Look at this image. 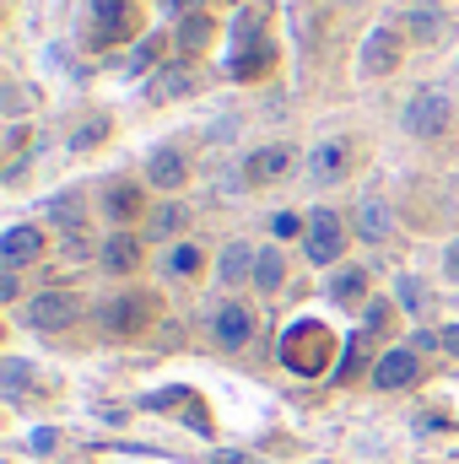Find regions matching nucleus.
<instances>
[{"label": "nucleus", "mask_w": 459, "mask_h": 464, "mask_svg": "<svg viewBox=\"0 0 459 464\" xmlns=\"http://www.w3.org/2000/svg\"><path fill=\"white\" fill-rule=\"evenodd\" d=\"M444 276H449V281H459V237L449 243V254H444Z\"/></svg>", "instance_id": "obj_31"}, {"label": "nucleus", "mask_w": 459, "mask_h": 464, "mask_svg": "<svg viewBox=\"0 0 459 464\" xmlns=\"http://www.w3.org/2000/svg\"><path fill=\"white\" fill-rule=\"evenodd\" d=\"M184 222H190V211H184V206H173V200L151 211V232H162V237H173V232L184 227Z\"/></svg>", "instance_id": "obj_24"}, {"label": "nucleus", "mask_w": 459, "mask_h": 464, "mask_svg": "<svg viewBox=\"0 0 459 464\" xmlns=\"http://www.w3.org/2000/svg\"><path fill=\"white\" fill-rule=\"evenodd\" d=\"M206 38H211V22H206V16H190V22L179 27V44H184V49H200Z\"/></svg>", "instance_id": "obj_26"}, {"label": "nucleus", "mask_w": 459, "mask_h": 464, "mask_svg": "<svg viewBox=\"0 0 459 464\" xmlns=\"http://www.w3.org/2000/svg\"><path fill=\"white\" fill-rule=\"evenodd\" d=\"M254 259H259V254H254L249 243H228V248H222V259H217V281H222V286L254 281Z\"/></svg>", "instance_id": "obj_12"}, {"label": "nucleus", "mask_w": 459, "mask_h": 464, "mask_svg": "<svg viewBox=\"0 0 459 464\" xmlns=\"http://www.w3.org/2000/svg\"><path fill=\"white\" fill-rule=\"evenodd\" d=\"M44 254V232L38 227H5L0 232V265L5 270H22L27 259H38Z\"/></svg>", "instance_id": "obj_10"}, {"label": "nucleus", "mask_w": 459, "mask_h": 464, "mask_svg": "<svg viewBox=\"0 0 459 464\" xmlns=\"http://www.w3.org/2000/svg\"><path fill=\"white\" fill-rule=\"evenodd\" d=\"M438 341H444V346H449V351H454V356H459V324H449V330H444Z\"/></svg>", "instance_id": "obj_35"}, {"label": "nucleus", "mask_w": 459, "mask_h": 464, "mask_svg": "<svg viewBox=\"0 0 459 464\" xmlns=\"http://www.w3.org/2000/svg\"><path fill=\"white\" fill-rule=\"evenodd\" d=\"M292 162H298L292 146H259V151H249L243 173H249V184H276V179L292 173Z\"/></svg>", "instance_id": "obj_8"}, {"label": "nucleus", "mask_w": 459, "mask_h": 464, "mask_svg": "<svg viewBox=\"0 0 459 464\" xmlns=\"http://www.w3.org/2000/svg\"><path fill=\"white\" fill-rule=\"evenodd\" d=\"M449 114H454V109H449V98H444L438 87H422V92L405 103V130H411V135H422V140H433V135H444V130H449Z\"/></svg>", "instance_id": "obj_2"}, {"label": "nucleus", "mask_w": 459, "mask_h": 464, "mask_svg": "<svg viewBox=\"0 0 459 464\" xmlns=\"http://www.w3.org/2000/svg\"><path fill=\"white\" fill-rule=\"evenodd\" d=\"M195 87V76L184 71V65H162L157 76H151V103H168V98H184Z\"/></svg>", "instance_id": "obj_15"}, {"label": "nucleus", "mask_w": 459, "mask_h": 464, "mask_svg": "<svg viewBox=\"0 0 459 464\" xmlns=\"http://www.w3.org/2000/svg\"><path fill=\"white\" fill-rule=\"evenodd\" d=\"M362 292H367V276H362V270H341V276L330 281V297H336V303H356Z\"/></svg>", "instance_id": "obj_23"}, {"label": "nucleus", "mask_w": 459, "mask_h": 464, "mask_svg": "<svg viewBox=\"0 0 459 464\" xmlns=\"http://www.w3.org/2000/svg\"><path fill=\"white\" fill-rule=\"evenodd\" d=\"M232 76H259V71H270V44L259 38H238V54H232V65H228Z\"/></svg>", "instance_id": "obj_14"}, {"label": "nucleus", "mask_w": 459, "mask_h": 464, "mask_svg": "<svg viewBox=\"0 0 459 464\" xmlns=\"http://www.w3.org/2000/svg\"><path fill=\"white\" fill-rule=\"evenodd\" d=\"M395 65H400V33L373 27L367 44H362V76H389Z\"/></svg>", "instance_id": "obj_7"}, {"label": "nucleus", "mask_w": 459, "mask_h": 464, "mask_svg": "<svg viewBox=\"0 0 459 464\" xmlns=\"http://www.w3.org/2000/svg\"><path fill=\"white\" fill-rule=\"evenodd\" d=\"M76 314H82V303L71 292H38L27 303V324L33 330H65V324H76Z\"/></svg>", "instance_id": "obj_5"}, {"label": "nucleus", "mask_w": 459, "mask_h": 464, "mask_svg": "<svg viewBox=\"0 0 459 464\" xmlns=\"http://www.w3.org/2000/svg\"><path fill=\"white\" fill-rule=\"evenodd\" d=\"M44 211H49V217H54V222H60L65 232H76V227H82V211H76V200H71V195H60V200H49Z\"/></svg>", "instance_id": "obj_25"}, {"label": "nucleus", "mask_w": 459, "mask_h": 464, "mask_svg": "<svg viewBox=\"0 0 459 464\" xmlns=\"http://www.w3.org/2000/svg\"><path fill=\"white\" fill-rule=\"evenodd\" d=\"M346 162H351V146L346 140H319L303 157V173H308V184H336V179H346Z\"/></svg>", "instance_id": "obj_6"}, {"label": "nucleus", "mask_w": 459, "mask_h": 464, "mask_svg": "<svg viewBox=\"0 0 459 464\" xmlns=\"http://www.w3.org/2000/svg\"><path fill=\"white\" fill-rule=\"evenodd\" d=\"M109 217H114V222L141 217V189H135V184H114V189H109Z\"/></svg>", "instance_id": "obj_20"}, {"label": "nucleus", "mask_w": 459, "mask_h": 464, "mask_svg": "<svg viewBox=\"0 0 459 464\" xmlns=\"http://www.w3.org/2000/svg\"><path fill=\"white\" fill-rule=\"evenodd\" d=\"M27 383H33V367H27L22 356H5V362H0V389H5V400H22Z\"/></svg>", "instance_id": "obj_19"}, {"label": "nucleus", "mask_w": 459, "mask_h": 464, "mask_svg": "<svg viewBox=\"0 0 459 464\" xmlns=\"http://www.w3.org/2000/svg\"><path fill=\"white\" fill-rule=\"evenodd\" d=\"M103 265H109L114 276H124V270H135V265H141V243H135L130 232H114V237L103 243Z\"/></svg>", "instance_id": "obj_17"}, {"label": "nucleus", "mask_w": 459, "mask_h": 464, "mask_svg": "<svg viewBox=\"0 0 459 464\" xmlns=\"http://www.w3.org/2000/svg\"><path fill=\"white\" fill-rule=\"evenodd\" d=\"M416 372H422V362H416V351L395 346L378 356V367H373V383L378 389H405V383H416Z\"/></svg>", "instance_id": "obj_9"}, {"label": "nucleus", "mask_w": 459, "mask_h": 464, "mask_svg": "<svg viewBox=\"0 0 459 464\" xmlns=\"http://www.w3.org/2000/svg\"><path fill=\"white\" fill-rule=\"evenodd\" d=\"M211 464H249V454H217Z\"/></svg>", "instance_id": "obj_36"}, {"label": "nucleus", "mask_w": 459, "mask_h": 464, "mask_svg": "<svg viewBox=\"0 0 459 464\" xmlns=\"http://www.w3.org/2000/svg\"><path fill=\"white\" fill-rule=\"evenodd\" d=\"M157 49H162V38H146V44H141V49L130 54V71H146V65L157 60Z\"/></svg>", "instance_id": "obj_29"}, {"label": "nucleus", "mask_w": 459, "mask_h": 464, "mask_svg": "<svg viewBox=\"0 0 459 464\" xmlns=\"http://www.w3.org/2000/svg\"><path fill=\"white\" fill-rule=\"evenodd\" d=\"M87 16H93V44H98V49L130 38V27H135V5H130V0H93Z\"/></svg>", "instance_id": "obj_4"}, {"label": "nucleus", "mask_w": 459, "mask_h": 464, "mask_svg": "<svg viewBox=\"0 0 459 464\" xmlns=\"http://www.w3.org/2000/svg\"><path fill=\"white\" fill-rule=\"evenodd\" d=\"M303 248H308V259L314 265H336L346 248V227L336 211H314L308 217V232H303Z\"/></svg>", "instance_id": "obj_3"}, {"label": "nucleus", "mask_w": 459, "mask_h": 464, "mask_svg": "<svg viewBox=\"0 0 459 464\" xmlns=\"http://www.w3.org/2000/svg\"><path fill=\"white\" fill-rule=\"evenodd\" d=\"M330 351H336V335L319 319H303L281 335V367L298 372V378H319L330 367Z\"/></svg>", "instance_id": "obj_1"}, {"label": "nucleus", "mask_w": 459, "mask_h": 464, "mask_svg": "<svg viewBox=\"0 0 459 464\" xmlns=\"http://www.w3.org/2000/svg\"><path fill=\"white\" fill-rule=\"evenodd\" d=\"M356 227H362V237H367V243H384V237H389V211H384V200H362Z\"/></svg>", "instance_id": "obj_18"}, {"label": "nucleus", "mask_w": 459, "mask_h": 464, "mask_svg": "<svg viewBox=\"0 0 459 464\" xmlns=\"http://www.w3.org/2000/svg\"><path fill=\"white\" fill-rule=\"evenodd\" d=\"M384 319H389V308H384V303H373V308H367V330H378Z\"/></svg>", "instance_id": "obj_33"}, {"label": "nucleus", "mask_w": 459, "mask_h": 464, "mask_svg": "<svg viewBox=\"0 0 459 464\" xmlns=\"http://www.w3.org/2000/svg\"><path fill=\"white\" fill-rule=\"evenodd\" d=\"M162 5H168V11H173V16H190V11H195V5H200V0H162Z\"/></svg>", "instance_id": "obj_34"}, {"label": "nucleus", "mask_w": 459, "mask_h": 464, "mask_svg": "<svg viewBox=\"0 0 459 464\" xmlns=\"http://www.w3.org/2000/svg\"><path fill=\"white\" fill-rule=\"evenodd\" d=\"M211 330H217V346H249V335H254V319H249V308L243 303H222L217 308V319H211Z\"/></svg>", "instance_id": "obj_11"}, {"label": "nucleus", "mask_w": 459, "mask_h": 464, "mask_svg": "<svg viewBox=\"0 0 459 464\" xmlns=\"http://www.w3.org/2000/svg\"><path fill=\"white\" fill-rule=\"evenodd\" d=\"M400 303H405L411 314H422V308H427V292H422V281H416V276H400Z\"/></svg>", "instance_id": "obj_27"}, {"label": "nucleus", "mask_w": 459, "mask_h": 464, "mask_svg": "<svg viewBox=\"0 0 459 464\" xmlns=\"http://www.w3.org/2000/svg\"><path fill=\"white\" fill-rule=\"evenodd\" d=\"M146 179H151L157 189H179V184H184V157H179L173 146H162V151L151 157V168H146Z\"/></svg>", "instance_id": "obj_16"}, {"label": "nucleus", "mask_w": 459, "mask_h": 464, "mask_svg": "<svg viewBox=\"0 0 459 464\" xmlns=\"http://www.w3.org/2000/svg\"><path fill=\"white\" fill-rule=\"evenodd\" d=\"M270 227H276V237H298V232H308L303 222H298V217H292V211H281V217H276Z\"/></svg>", "instance_id": "obj_30"}, {"label": "nucleus", "mask_w": 459, "mask_h": 464, "mask_svg": "<svg viewBox=\"0 0 459 464\" xmlns=\"http://www.w3.org/2000/svg\"><path fill=\"white\" fill-rule=\"evenodd\" d=\"M162 270H168V276H195V270H200V248H190V243H179V248H168V259H162Z\"/></svg>", "instance_id": "obj_22"}, {"label": "nucleus", "mask_w": 459, "mask_h": 464, "mask_svg": "<svg viewBox=\"0 0 459 464\" xmlns=\"http://www.w3.org/2000/svg\"><path fill=\"white\" fill-rule=\"evenodd\" d=\"M11 297H16V270L0 276V303H11Z\"/></svg>", "instance_id": "obj_32"}, {"label": "nucleus", "mask_w": 459, "mask_h": 464, "mask_svg": "<svg viewBox=\"0 0 459 464\" xmlns=\"http://www.w3.org/2000/svg\"><path fill=\"white\" fill-rule=\"evenodd\" d=\"M103 130H109V124H103V119H93V124H82V130L71 135V146H76V151H87V146H98V140H103Z\"/></svg>", "instance_id": "obj_28"}, {"label": "nucleus", "mask_w": 459, "mask_h": 464, "mask_svg": "<svg viewBox=\"0 0 459 464\" xmlns=\"http://www.w3.org/2000/svg\"><path fill=\"white\" fill-rule=\"evenodd\" d=\"M281 270H287L281 254H276V248H259V259H254V281H259V292H276V286H281Z\"/></svg>", "instance_id": "obj_21"}, {"label": "nucleus", "mask_w": 459, "mask_h": 464, "mask_svg": "<svg viewBox=\"0 0 459 464\" xmlns=\"http://www.w3.org/2000/svg\"><path fill=\"white\" fill-rule=\"evenodd\" d=\"M146 303H151V297H114V303H109V314H103V319H109V330H114V335H135V330L146 324V314H151Z\"/></svg>", "instance_id": "obj_13"}]
</instances>
